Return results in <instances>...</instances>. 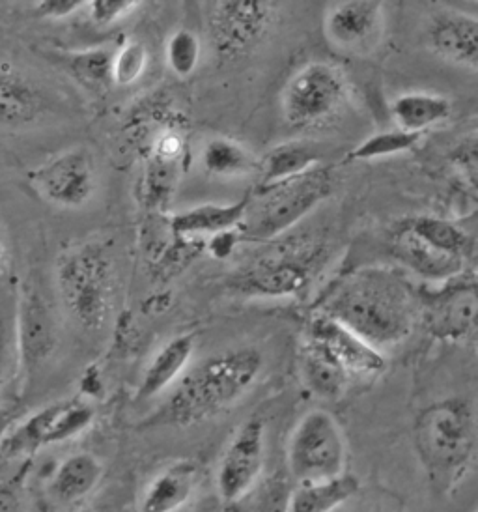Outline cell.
Listing matches in <instances>:
<instances>
[{
    "mask_svg": "<svg viewBox=\"0 0 478 512\" xmlns=\"http://www.w3.org/2000/svg\"><path fill=\"white\" fill-rule=\"evenodd\" d=\"M318 313L385 354L406 341L419 324L417 285L406 271L361 268L344 275L325 292Z\"/></svg>",
    "mask_w": 478,
    "mask_h": 512,
    "instance_id": "cell-1",
    "label": "cell"
},
{
    "mask_svg": "<svg viewBox=\"0 0 478 512\" xmlns=\"http://www.w3.org/2000/svg\"><path fill=\"white\" fill-rule=\"evenodd\" d=\"M413 451L426 481L441 496H452L477 466L475 402L445 397L422 408L413 423Z\"/></svg>",
    "mask_w": 478,
    "mask_h": 512,
    "instance_id": "cell-2",
    "label": "cell"
},
{
    "mask_svg": "<svg viewBox=\"0 0 478 512\" xmlns=\"http://www.w3.org/2000/svg\"><path fill=\"white\" fill-rule=\"evenodd\" d=\"M264 370V356L254 346H239L206 357L185 370L172 387L163 421L191 427L234 408L245 399Z\"/></svg>",
    "mask_w": 478,
    "mask_h": 512,
    "instance_id": "cell-3",
    "label": "cell"
},
{
    "mask_svg": "<svg viewBox=\"0 0 478 512\" xmlns=\"http://www.w3.org/2000/svg\"><path fill=\"white\" fill-rule=\"evenodd\" d=\"M58 298L71 320L85 331L107 324L114 299V258L101 240L66 249L55 266Z\"/></svg>",
    "mask_w": 478,
    "mask_h": 512,
    "instance_id": "cell-4",
    "label": "cell"
},
{
    "mask_svg": "<svg viewBox=\"0 0 478 512\" xmlns=\"http://www.w3.org/2000/svg\"><path fill=\"white\" fill-rule=\"evenodd\" d=\"M333 187V172L325 165L273 184L256 185L247 195L245 219L239 227L241 242L275 240L320 206Z\"/></svg>",
    "mask_w": 478,
    "mask_h": 512,
    "instance_id": "cell-5",
    "label": "cell"
},
{
    "mask_svg": "<svg viewBox=\"0 0 478 512\" xmlns=\"http://www.w3.org/2000/svg\"><path fill=\"white\" fill-rule=\"evenodd\" d=\"M350 100V81L337 64L312 60L290 75L281 92V113L290 128H314L333 120Z\"/></svg>",
    "mask_w": 478,
    "mask_h": 512,
    "instance_id": "cell-6",
    "label": "cell"
},
{
    "mask_svg": "<svg viewBox=\"0 0 478 512\" xmlns=\"http://www.w3.org/2000/svg\"><path fill=\"white\" fill-rule=\"evenodd\" d=\"M348 453V440L337 417L314 408L292 430L286 445V462L297 483H314L344 475Z\"/></svg>",
    "mask_w": 478,
    "mask_h": 512,
    "instance_id": "cell-7",
    "label": "cell"
},
{
    "mask_svg": "<svg viewBox=\"0 0 478 512\" xmlns=\"http://www.w3.org/2000/svg\"><path fill=\"white\" fill-rule=\"evenodd\" d=\"M419 322L439 341L473 342L477 335V275H462L439 283L417 286Z\"/></svg>",
    "mask_w": 478,
    "mask_h": 512,
    "instance_id": "cell-8",
    "label": "cell"
},
{
    "mask_svg": "<svg viewBox=\"0 0 478 512\" xmlns=\"http://www.w3.org/2000/svg\"><path fill=\"white\" fill-rule=\"evenodd\" d=\"M277 4L264 0H219L208 8V32L215 55L238 60L251 55L268 38Z\"/></svg>",
    "mask_w": 478,
    "mask_h": 512,
    "instance_id": "cell-9",
    "label": "cell"
},
{
    "mask_svg": "<svg viewBox=\"0 0 478 512\" xmlns=\"http://www.w3.org/2000/svg\"><path fill=\"white\" fill-rule=\"evenodd\" d=\"M94 408L81 399L58 400L17 421L0 447V458L38 453L81 436L94 423Z\"/></svg>",
    "mask_w": 478,
    "mask_h": 512,
    "instance_id": "cell-10",
    "label": "cell"
},
{
    "mask_svg": "<svg viewBox=\"0 0 478 512\" xmlns=\"http://www.w3.org/2000/svg\"><path fill=\"white\" fill-rule=\"evenodd\" d=\"M27 178L45 202L77 210L86 206L98 189V165L88 148L75 146L43 161Z\"/></svg>",
    "mask_w": 478,
    "mask_h": 512,
    "instance_id": "cell-11",
    "label": "cell"
},
{
    "mask_svg": "<svg viewBox=\"0 0 478 512\" xmlns=\"http://www.w3.org/2000/svg\"><path fill=\"white\" fill-rule=\"evenodd\" d=\"M324 262L322 247H294L282 249L275 255L260 258L236 279L241 294L281 298L297 296L310 285Z\"/></svg>",
    "mask_w": 478,
    "mask_h": 512,
    "instance_id": "cell-12",
    "label": "cell"
},
{
    "mask_svg": "<svg viewBox=\"0 0 478 512\" xmlns=\"http://www.w3.org/2000/svg\"><path fill=\"white\" fill-rule=\"evenodd\" d=\"M266 460V423L260 417L247 419L236 430L221 455L215 488L225 503H236L253 490Z\"/></svg>",
    "mask_w": 478,
    "mask_h": 512,
    "instance_id": "cell-13",
    "label": "cell"
},
{
    "mask_svg": "<svg viewBox=\"0 0 478 512\" xmlns=\"http://www.w3.org/2000/svg\"><path fill=\"white\" fill-rule=\"evenodd\" d=\"M15 333L21 376L40 367L57 350V318L42 290L32 283L17 286Z\"/></svg>",
    "mask_w": 478,
    "mask_h": 512,
    "instance_id": "cell-14",
    "label": "cell"
},
{
    "mask_svg": "<svg viewBox=\"0 0 478 512\" xmlns=\"http://www.w3.org/2000/svg\"><path fill=\"white\" fill-rule=\"evenodd\" d=\"M385 8L378 0L333 2L324 15L327 42L348 55H365L378 47L385 27Z\"/></svg>",
    "mask_w": 478,
    "mask_h": 512,
    "instance_id": "cell-15",
    "label": "cell"
},
{
    "mask_svg": "<svg viewBox=\"0 0 478 512\" xmlns=\"http://www.w3.org/2000/svg\"><path fill=\"white\" fill-rule=\"evenodd\" d=\"M303 339L320 344L352 378H374L387 367L385 354L374 350L325 314L318 313L310 320Z\"/></svg>",
    "mask_w": 478,
    "mask_h": 512,
    "instance_id": "cell-16",
    "label": "cell"
},
{
    "mask_svg": "<svg viewBox=\"0 0 478 512\" xmlns=\"http://www.w3.org/2000/svg\"><path fill=\"white\" fill-rule=\"evenodd\" d=\"M391 255L396 262L404 266V270L419 275L424 281L439 285L450 281L467 270H473L469 262L458 256L447 255L424 242L411 228L400 221L391 232Z\"/></svg>",
    "mask_w": 478,
    "mask_h": 512,
    "instance_id": "cell-17",
    "label": "cell"
},
{
    "mask_svg": "<svg viewBox=\"0 0 478 512\" xmlns=\"http://www.w3.org/2000/svg\"><path fill=\"white\" fill-rule=\"evenodd\" d=\"M49 111L40 86L14 64L0 62V128L21 131L36 126Z\"/></svg>",
    "mask_w": 478,
    "mask_h": 512,
    "instance_id": "cell-18",
    "label": "cell"
},
{
    "mask_svg": "<svg viewBox=\"0 0 478 512\" xmlns=\"http://www.w3.org/2000/svg\"><path fill=\"white\" fill-rule=\"evenodd\" d=\"M428 45L436 57L450 66L475 73L478 70V19L465 12L436 15L428 29Z\"/></svg>",
    "mask_w": 478,
    "mask_h": 512,
    "instance_id": "cell-19",
    "label": "cell"
},
{
    "mask_svg": "<svg viewBox=\"0 0 478 512\" xmlns=\"http://www.w3.org/2000/svg\"><path fill=\"white\" fill-rule=\"evenodd\" d=\"M202 483V470L195 460H176L159 471L144 488L141 512H178L187 507Z\"/></svg>",
    "mask_w": 478,
    "mask_h": 512,
    "instance_id": "cell-20",
    "label": "cell"
},
{
    "mask_svg": "<svg viewBox=\"0 0 478 512\" xmlns=\"http://www.w3.org/2000/svg\"><path fill=\"white\" fill-rule=\"evenodd\" d=\"M185 156H187V146L180 131L167 129L157 135L154 144L150 146L148 169H146V191L152 204L167 202L180 178Z\"/></svg>",
    "mask_w": 478,
    "mask_h": 512,
    "instance_id": "cell-21",
    "label": "cell"
},
{
    "mask_svg": "<svg viewBox=\"0 0 478 512\" xmlns=\"http://www.w3.org/2000/svg\"><path fill=\"white\" fill-rule=\"evenodd\" d=\"M195 348H197V337L193 333H185L167 342L155 354L154 359L142 374L141 384L137 389L139 400L155 399L178 384L189 367Z\"/></svg>",
    "mask_w": 478,
    "mask_h": 512,
    "instance_id": "cell-22",
    "label": "cell"
},
{
    "mask_svg": "<svg viewBox=\"0 0 478 512\" xmlns=\"http://www.w3.org/2000/svg\"><path fill=\"white\" fill-rule=\"evenodd\" d=\"M299 376L310 395L322 400L342 399L353 380L335 357L309 339L299 348Z\"/></svg>",
    "mask_w": 478,
    "mask_h": 512,
    "instance_id": "cell-23",
    "label": "cell"
},
{
    "mask_svg": "<svg viewBox=\"0 0 478 512\" xmlns=\"http://www.w3.org/2000/svg\"><path fill=\"white\" fill-rule=\"evenodd\" d=\"M103 477V464L92 453H73L64 458L49 481V496L58 505H73L90 496Z\"/></svg>",
    "mask_w": 478,
    "mask_h": 512,
    "instance_id": "cell-24",
    "label": "cell"
},
{
    "mask_svg": "<svg viewBox=\"0 0 478 512\" xmlns=\"http://www.w3.org/2000/svg\"><path fill=\"white\" fill-rule=\"evenodd\" d=\"M247 210V197L230 204H200L170 217V230L178 238L217 236L239 230Z\"/></svg>",
    "mask_w": 478,
    "mask_h": 512,
    "instance_id": "cell-25",
    "label": "cell"
},
{
    "mask_svg": "<svg viewBox=\"0 0 478 512\" xmlns=\"http://www.w3.org/2000/svg\"><path fill=\"white\" fill-rule=\"evenodd\" d=\"M396 129L424 135V131L445 124L452 116V101L436 92H404L391 103Z\"/></svg>",
    "mask_w": 478,
    "mask_h": 512,
    "instance_id": "cell-26",
    "label": "cell"
},
{
    "mask_svg": "<svg viewBox=\"0 0 478 512\" xmlns=\"http://www.w3.org/2000/svg\"><path fill=\"white\" fill-rule=\"evenodd\" d=\"M359 490L361 481L348 471L327 481L297 483L284 512H335L346 507V503L355 498Z\"/></svg>",
    "mask_w": 478,
    "mask_h": 512,
    "instance_id": "cell-27",
    "label": "cell"
},
{
    "mask_svg": "<svg viewBox=\"0 0 478 512\" xmlns=\"http://www.w3.org/2000/svg\"><path fill=\"white\" fill-rule=\"evenodd\" d=\"M324 159V150L320 144L309 141H288L279 144L258 161V185L273 184L284 178L312 171L316 167H322Z\"/></svg>",
    "mask_w": 478,
    "mask_h": 512,
    "instance_id": "cell-28",
    "label": "cell"
},
{
    "mask_svg": "<svg viewBox=\"0 0 478 512\" xmlns=\"http://www.w3.org/2000/svg\"><path fill=\"white\" fill-rule=\"evenodd\" d=\"M404 223L432 247L473 264L475 249H477L475 236L469 230L460 227L458 223L443 217H434V215L409 217L404 219Z\"/></svg>",
    "mask_w": 478,
    "mask_h": 512,
    "instance_id": "cell-29",
    "label": "cell"
},
{
    "mask_svg": "<svg viewBox=\"0 0 478 512\" xmlns=\"http://www.w3.org/2000/svg\"><path fill=\"white\" fill-rule=\"evenodd\" d=\"M200 165L215 178H239L258 171V159L243 144L228 137H213L204 144Z\"/></svg>",
    "mask_w": 478,
    "mask_h": 512,
    "instance_id": "cell-30",
    "label": "cell"
},
{
    "mask_svg": "<svg viewBox=\"0 0 478 512\" xmlns=\"http://www.w3.org/2000/svg\"><path fill=\"white\" fill-rule=\"evenodd\" d=\"M17 286L0 275V391L19 378V352L15 333Z\"/></svg>",
    "mask_w": 478,
    "mask_h": 512,
    "instance_id": "cell-31",
    "label": "cell"
},
{
    "mask_svg": "<svg viewBox=\"0 0 478 512\" xmlns=\"http://www.w3.org/2000/svg\"><path fill=\"white\" fill-rule=\"evenodd\" d=\"M116 45H99L81 49L64 57V64L71 75L86 88L99 92L113 86V57Z\"/></svg>",
    "mask_w": 478,
    "mask_h": 512,
    "instance_id": "cell-32",
    "label": "cell"
},
{
    "mask_svg": "<svg viewBox=\"0 0 478 512\" xmlns=\"http://www.w3.org/2000/svg\"><path fill=\"white\" fill-rule=\"evenodd\" d=\"M422 135L406 133L402 129H391V131H380L370 135L359 146H355L350 152L352 161H372V159H383V157L398 156L413 150Z\"/></svg>",
    "mask_w": 478,
    "mask_h": 512,
    "instance_id": "cell-33",
    "label": "cell"
},
{
    "mask_svg": "<svg viewBox=\"0 0 478 512\" xmlns=\"http://www.w3.org/2000/svg\"><path fill=\"white\" fill-rule=\"evenodd\" d=\"M202 58V42L193 30L176 29L165 45L167 68L178 79H187L197 72Z\"/></svg>",
    "mask_w": 478,
    "mask_h": 512,
    "instance_id": "cell-34",
    "label": "cell"
},
{
    "mask_svg": "<svg viewBox=\"0 0 478 512\" xmlns=\"http://www.w3.org/2000/svg\"><path fill=\"white\" fill-rule=\"evenodd\" d=\"M148 51L144 43L137 40H124L114 49L113 86H133L139 83L148 68Z\"/></svg>",
    "mask_w": 478,
    "mask_h": 512,
    "instance_id": "cell-35",
    "label": "cell"
},
{
    "mask_svg": "<svg viewBox=\"0 0 478 512\" xmlns=\"http://www.w3.org/2000/svg\"><path fill=\"white\" fill-rule=\"evenodd\" d=\"M141 2L135 0H92L86 2L88 17L98 27H113L126 17L137 12Z\"/></svg>",
    "mask_w": 478,
    "mask_h": 512,
    "instance_id": "cell-36",
    "label": "cell"
},
{
    "mask_svg": "<svg viewBox=\"0 0 478 512\" xmlns=\"http://www.w3.org/2000/svg\"><path fill=\"white\" fill-rule=\"evenodd\" d=\"M85 6L83 0H42L36 4V12L45 19H66Z\"/></svg>",
    "mask_w": 478,
    "mask_h": 512,
    "instance_id": "cell-37",
    "label": "cell"
},
{
    "mask_svg": "<svg viewBox=\"0 0 478 512\" xmlns=\"http://www.w3.org/2000/svg\"><path fill=\"white\" fill-rule=\"evenodd\" d=\"M456 163L464 171L471 189H475V185H477V143H475V137L465 139L464 143L460 144V148L456 152Z\"/></svg>",
    "mask_w": 478,
    "mask_h": 512,
    "instance_id": "cell-38",
    "label": "cell"
},
{
    "mask_svg": "<svg viewBox=\"0 0 478 512\" xmlns=\"http://www.w3.org/2000/svg\"><path fill=\"white\" fill-rule=\"evenodd\" d=\"M241 242V236H239V230H230V232H223V234H217V236H211L210 238V251L211 256H215L217 260L226 258L230 255L236 245Z\"/></svg>",
    "mask_w": 478,
    "mask_h": 512,
    "instance_id": "cell-39",
    "label": "cell"
},
{
    "mask_svg": "<svg viewBox=\"0 0 478 512\" xmlns=\"http://www.w3.org/2000/svg\"><path fill=\"white\" fill-rule=\"evenodd\" d=\"M19 421V413L17 408H0V447L4 443L6 434L10 432V428L14 427L15 423Z\"/></svg>",
    "mask_w": 478,
    "mask_h": 512,
    "instance_id": "cell-40",
    "label": "cell"
},
{
    "mask_svg": "<svg viewBox=\"0 0 478 512\" xmlns=\"http://www.w3.org/2000/svg\"><path fill=\"white\" fill-rule=\"evenodd\" d=\"M0 512H21L19 496L12 488H0Z\"/></svg>",
    "mask_w": 478,
    "mask_h": 512,
    "instance_id": "cell-41",
    "label": "cell"
},
{
    "mask_svg": "<svg viewBox=\"0 0 478 512\" xmlns=\"http://www.w3.org/2000/svg\"><path fill=\"white\" fill-rule=\"evenodd\" d=\"M2 266H4V251H2V245H0V273H2Z\"/></svg>",
    "mask_w": 478,
    "mask_h": 512,
    "instance_id": "cell-42",
    "label": "cell"
},
{
    "mask_svg": "<svg viewBox=\"0 0 478 512\" xmlns=\"http://www.w3.org/2000/svg\"><path fill=\"white\" fill-rule=\"evenodd\" d=\"M335 512H348V511H346V509H344V507H342V509H338V511H335Z\"/></svg>",
    "mask_w": 478,
    "mask_h": 512,
    "instance_id": "cell-43",
    "label": "cell"
}]
</instances>
